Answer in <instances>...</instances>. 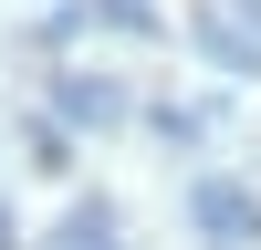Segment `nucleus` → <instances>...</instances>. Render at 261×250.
<instances>
[{
    "mask_svg": "<svg viewBox=\"0 0 261 250\" xmlns=\"http://www.w3.org/2000/svg\"><path fill=\"white\" fill-rule=\"evenodd\" d=\"M53 250H115V229H105V208H73V229H63Z\"/></svg>",
    "mask_w": 261,
    "mask_h": 250,
    "instance_id": "4",
    "label": "nucleus"
},
{
    "mask_svg": "<svg viewBox=\"0 0 261 250\" xmlns=\"http://www.w3.org/2000/svg\"><path fill=\"white\" fill-rule=\"evenodd\" d=\"M188 219H199L209 240H251V229H261V208L241 198V188H199V198H188Z\"/></svg>",
    "mask_w": 261,
    "mask_h": 250,
    "instance_id": "1",
    "label": "nucleus"
},
{
    "mask_svg": "<svg viewBox=\"0 0 261 250\" xmlns=\"http://www.w3.org/2000/svg\"><path fill=\"white\" fill-rule=\"evenodd\" d=\"M53 94H63V115H73V125H115V115H125V104H115V83H94V73L53 83Z\"/></svg>",
    "mask_w": 261,
    "mask_h": 250,
    "instance_id": "2",
    "label": "nucleus"
},
{
    "mask_svg": "<svg viewBox=\"0 0 261 250\" xmlns=\"http://www.w3.org/2000/svg\"><path fill=\"white\" fill-rule=\"evenodd\" d=\"M230 11H241V32H261V0H230Z\"/></svg>",
    "mask_w": 261,
    "mask_h": 250,
    "instance_id": "5",
    "label": "nucleus"
},
{
    "mask_svg": "<svg viewBox=\"0 0 261 250\" xmlns=\"http://www.w3.org/2000/svg\"><path fill=\"white\" fill-rule=\"evenodd\" d=\"M199 52L230 63V73H251V63H261V32H241V21H199Z\"/></svg>",
    "mask_w": 261,
    "mask_h": 250,
    "instance_id": "3",
    "label": "nucleus"
}]
</instances>
